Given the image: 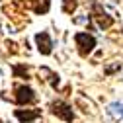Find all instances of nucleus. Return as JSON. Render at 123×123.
<instances>
[{
  "mask_svg": "<svg viewBox=\"0 0 123 123\" xmlns=\"http://www.w3.org/2000/svg\"><path fill=\"white\" fill-rule=\"evenodd\" d=\"M14 76H16V78H29V74H27V68L25 67H22V65H14Z\"/></svg>",
  "mask_w": 123,
  "mask_h": 123,
  "instance_id": "8",
  "label": "nucleus"
},
{
  "mask_svg": "<svg viewBox=\"0 0 123 123\" xmlns=\"http://www.w3.org/2000/svg\"><path fill=\"white\" fill-rule=\"evenodd\" d=\"M110 113H113L115 117H123V102H115L110 105Z\"/></svg>",
  "mask_w": 123,
  "mask_h": 123,
  "instance_id": "9",
  "label": "nucleus"
},
{
  "mask_svg": "<svg viewBox=\"0 0 123 123\" xmlns=\"http://www.w3.org/2000/svg\"><path fill=\"white\" fill-rule=\"evenodd\" d=\"M74 43H76V47H78V55L80 57H88L96 47V37L86 33V31H78V33H74Z\"/></svg>",
  "mask_w": 123,
  "mask_h": 123,
  "instance_id": "1",
  "label": "nucleus"
},
{
  "mask_svg": "<svg viewBox=\"0 0 123 123\" xmlns=\"http://www.w3.org/2000/svg\"><path fill=\"white\" fill-rule=\"evenodd\" d=\"M0 123H2V121H0Z\"/></svg>",
  "mask_w": 123,
  "mask_h": 123,
  "instance_id": "11",
  "label": "nucleus"
},
{
  "mask_svg": "<svg viewBox=\"0 0 123 123\" xmlns=\"http://www.w3.org/2000/svg\"><path fill=\"white\" fill-rule=\"evenodd\" d=\"M51 113L57 115V117H61L63 121H67V123H72V121H74L72 107H70L67 102H63V100H57V102L51 104Z\"/></svg>",
  "mask_w": 123,
  "mask_h": 123,
  "instance_id": "2",
  "label": "nucleus"
},
{
  "mask_svg": "<svg viewBox=\"0 0 123 123\" xmlns=\"http://www.w3.org/2000/svg\"><path fill=\"white\" fill-rule=\"evenodd\" d=\"M51 8V0H31V10L35 14H47Z\"/></svg>",
  "mask_w": 123,
  "mask_h": 123,
  "instance_id": "7",
  "label": "nucleus"
},
{
  "mask_svg": "<svg viewBox=\"0 0 123 123\" xmlns=\"http://www.w3.org/2000/svg\"><path fill=\"white\" fill-rule=\"evenodd\" d=\"M14 115L20 123H33L41 115V111L39 110H14Z\"/></svg>",
  "mask_w": 123,
  "mask_h": 123,
  "instance_id": "6",
  "label": "nucleus"
},
{
  "mask_svg": "<svg viewBox=\"0 0 123 123\" xmlns=\"http://www.w3.org/2000/svg\"><path fill=\"white\" fill-rule=\"evenodd\" d=\"M76 10V0H65L63 2V12L65 14H72Z\"/></svg>",
  "mask_w": 123,
  "mask_h": 123,
  "instance_id": "10",
  "label": "nucleus"
},
{
  "mask_svg": "<svg viewBox=\"0 0 123 123\" xmlns=\"http://www.w3.org/2000/svg\"><path fill=\"white\" fill-rule=\"evenodd\" d=\"M92 18L96 20L98 27H102V29H107V27H111V25H113V18H111V16H107L105 10L96 2V0H92Z\"/></svg>",
  "mask_w": 123,
  "mask_h": 123,
  "instance_id": "3",
  "label": "nucleus"
},
{
  "mask_svg": "<svg viewBox=\"0 0 123 123\" xmlns=\"http://www.w3.org/2000/svg\"><path fill=\"white\" fill-rule=\"evenodd\" d=\"M14 92H16V104L18 105H27V104H35L37 102V96L33 88H29L25 84H20L14 88Z\"/></svg>",
  "mask_w": 123,
  "mask_h": 123,
  "instance_id": "4",
  "label": "nucleus"
},
{
  "mask_svg": "<svg viewBox=\"0 0 123 123\" xmlns=\"http://www.w3.org/2000/svg\"><path fill=\"white\" fill-rule=\"evenodd\" d=\"M35 43H37V49H39L41 55H51L53 53V41H51L47 31H39L35 35Z\"/></svg>",
  "mask_w": 123,
  "mask_h": 123,
  "instance_id": "5",
  "label": "nucleus"
}]
</instances>
